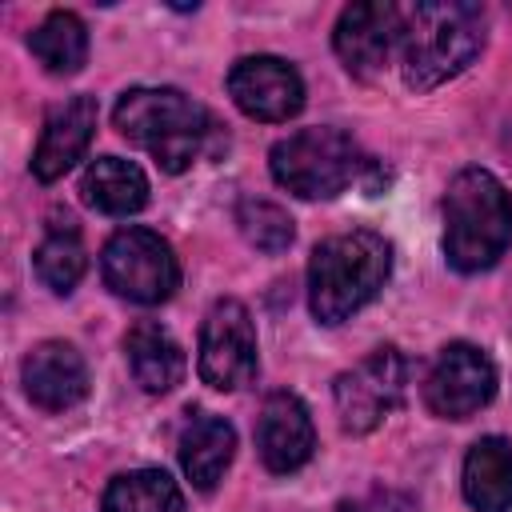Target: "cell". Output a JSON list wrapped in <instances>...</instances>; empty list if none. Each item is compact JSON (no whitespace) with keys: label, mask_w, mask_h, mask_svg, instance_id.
<instances>
[{"label":"cell","mask_w":512,"mask_h":512,"mask_svg":"<svg viewBox=\"0 0 512 512\" xmlns=\"http://www.w3.org/2000/svg\"><path fill=\"white\" fill-rule=\"evenodd\" d=\"M388 272H392V248L384 236L368 228L320 240L308 260L312 316L320 324H344L384 288Z\"/></svg>","instance_id":"cell-1"},{"label":"cell","mask_w":512,"mask_h":512,"mask_svg":"<svg viewBox=\"0 0 512 512\" xmlns=\"http://www.w3.org/2000/svg\"><path fill=\"white\" fill-rule=\"evenodd\" d=\"M484 44V12L476 4H416L400 32V68L412 92H432L460 76Z\"/></svg>","instance_id":"cell-2"},{"label":"cell","mask_w":512,"mask_h":512,"mask_svg":"<svg viewBox=\"0 0 512 512\" xmlns=\"http://www.w3.org/2000/svg\"><path fill=\"white\" fill-rule=\"evenodd\" d=\"M512 244V196L488 168H464L444 192V256L460 272L492 268Z\"/></svg>","instance_id":"cell-3"},{"label":"cell","mask_w":512,"mask_h":512,"mask_svg":"<svg viewBox=\"0 0 512 512\" xmlns=\"http://www.w3.org/2000/svg\"><path fill=\"white\" fill-rule=\"evenodd\" d=\"M120 136L152 152L164 172H184L212 140V116L204 104L176 88H132L112 112Z\"/></svg>","instance_id":"cell-4"},{"label":"cell","mask_w":512,"mask_h":512,"mask_svg":"<svg viewBox=\"0 0 512 512\" xmlns=\"http://www.w3.org/2000/svg\"><path fill=\"white\" fill-rule=\"evenodd\" d=\"M268 164L280 188L304 200H332L356 180L360 148L340 128H300L272 144Z\"/></svg>","instance_id":"cell-5"},{"label":"cell","mask_w":512,"mask_h":512,"mask_svg":"<svg viewBox=\"0 0 512 512\" xmlns=\"http://www.w3.org/2000/svg\"><path fill=\"white\" fill-rule=\"evenodd\" d=\"M104 284L136 304H164L180 284L172 244L152 228H120L100 252Z\"/></svg>","instance_id":"cell-6"},{"label":"cell","mask_w":512,"mask_h":512,"mask_svg":"<svg viewBox=\"0 0 512 512\" xmlns=\"http://www.w3.org/2000/svg\"><path fill=\"white\" fill-rule=\"evenodd\" d=\"M404 380H408V368L396 348H376L356 368L340 372L336 376V412H340L344 432H356V436L372 432L400 404Z\"/></svg>","instance_id":"cell-7"},{"label":"cell","mask_w":512,"mask_h":512,"mask_svg":"<svg viewBox=\"0 0 512 512\" xmlns=\"http://www.w3.org/2000/svg\"><path fill=\"white\" fill-rule=\"evenodd\" d=\"M256 376V328L240 300H216L200 328V380L232 392Z\"/></svg>","instance_id":"cell-8"},{"label":"cell","mask_w":512,"mask_h":512,"mask_svg":"<svg viewBox=\"0 0 512 512\" xmlns=\"http://www.w3.org/2000/svg\"><path fill=\"white\" fill-rule=\"evenodd\" d=\"M496 396V364L476 344H448L424 384V400L444 420H468Z\"/></svg>","instance_id":"cell-9"},{"label":"cell","mask_w":512,"mask_h":512,"mask_svg":"<svg viewBox=\"0 0 512 512\" xmlns=\"http://www.w3.org/2000/svg\"><path fill=\"white\" fill-rule=\"evenodd\" d=\"M232 104L264 124H280L304 108V80L280 56H244L228 72Z\"/></svg>","instance_id":"cell-10"},{"label":"cell","mask_w":512,"mask_h":512,"mask_svg":"<svg viewBox=\"0 0 512 512\" xmlns=\"http://www.w3.org/2000/svg\"><path fill=\"white\" fill-rule=\"evenodd\" d=\"M400 32H404V12L388 0H368V4H348L340 12L332 44L348 72L372 76L388 64L392 48L400 44Z\"/></svg>","instance_id":"cell-11"},{"label":"cell","mask_w":512,"mask_h":512,"mask_svg":"<svg viewBox=\"0 0 512 512\" xmlns=\"http://www.w3.org/2000/svg\"><path fill=\"white\" fill-rule=\"evenodd\" d=\"M256 448H260L264 468L280 472V476L308 464V456L316 448V428H312V416L300 396L272 392L264 400L260 420H256Z\"/></svg>","instance_id":"cell-12"},{"label":"cell","mask_w":512,"mask_h":512,"mask_svg":"<svg viewBox=\"0 0 512 512\" xmlns=\"http://www.w3.org/2000/svg\"><path fill=\"white\" fill-rule=\"evenodd\" d=\"M20 376H24L28 400L36 408H44V412H64V408H72V404H80L88 396L84 356L64 340H40L24 356Z\"/></svg>","instance_id":"cell-13"},{"label":"cell","mask_w":512,"mask_h":512,"mask_svg":"<svg viewBox=\"0 0 512 512\" xmlns=\"http://www.w3.org/2000/svg\"><path fill=\"white\" fill-rule=\"evenodd\" d=\"M92 132H96V100L92 96H72L64 104H56L44 120V132H40V144L32 156L36 180H44V184L60 180L88 152Z\"/></svg>","instance_id":"cell-14"},{"label":"cell","mask_w":512,"mask_h":512,"mask_svg":"<svg viewBox=\"0 0 512 512\" xmlns=\"http://www.w3.org/2000/svg\"><path fill=\"white\" fill-rule=\"evenodd\" d=\"M232 456H236V432L224 416L196 412L184 424V432H180V468L200 492H212L220 484Z\"/></svg>","instance_id":"cell-15"},{"label":"cell","mask_w":512,"mask_h":512,"mask_svg":"<svg viewBox=\"0 0 512 512\" xmlns=\"http://www.w3.org/2000/svg\"><path fill=\"white\" fill-rule=\"evenodd\" d=\"M124 352L144 392H172L184 380V352L176 336L156 320H136L124 336Z\"/></svg>","instance_id":"cell-16"},{"label":"cell","mask_w":512,"mask_h":512,"mask_svg":"<svg viewBox=\"0 0 512 512\" xmlns=\"http://www.w3.org/2000/svg\"><path fill=\"white\" fill-rule=\"evenodd\" d=\"M464 500L476 512H508L512 508V444L500 436H484L464 456Z\"/></svg>","instance_id":"cell-17"},{"label":"cell","mask_w":512,"mask_h":512,"mask_svg":"<svg viewBox=\"0 0 512 512\" xmlns=\"http://www.w3.org/2000/svg\"><path fill=\"white\" fill-rule=\"evenodd\" d=\"M80 192L104 216H132V212H140L148 204V176L132 160L100 156V160H92L84 168Z\"/></svg>","instance_id":"cell-18"},{"label":"cell","mask_w":512,"mask_h":512,"mask_svg":"<svg viewBox=\"0 0 512 512\" xmlns=\"http://www.w3.org/2000/svg\"><path fill=\"white\" fill-rule=\"evenodd\" d=\"M100 508L104 512H180L184 496H180V488L168 472L136 468V472L112 476V484L104 488Z\"/></svg>","instance_id":"cell-19"},{"label":"cell","mask_w":512,"mask_h":512,"mask_svg":"<svg viewBox=\"0 0 512 512\" xmlns=\"http://www.w3.org/2000/svg\"><path fill=\"white\" fill-rule=\"evenodd\" d=\"M28 48L32 56L52 72V76H72L84 68V56H88V32L80 24L76 12H48L40 20V28L28 36Z\"/></svg>","instance_id":"cell-20"},{"label":"cell","mask_w":512,"mask_h":512,"mask_svg":"<svg viewBox=\"0 0 512 512\" xmlns=\"http://www.w3.org/2000/svg\"><path fill=\"white\" fill-rule=\"evenodd\" d=\"M84 268H88V256H84V244H80V236H76L72 224L68 228H52L48 240L36 248V276L52 292H64L68 296L80 284Z\"/></svg>","instance_id":"cell-21"},{"label":"cell","mask_w":512,"mask_h":512,"mask_svg":"<svg viewBox=\"0 0 512 512\" xmlns=\"http://www.w3.org/2000/svg\"><path fill=\"white\" fill-rule=\"evenodd\" d=\"M236 224H240L244 240L256 244L260 252H284L292 244V232H296L292 216L272 200H240Z\"/></svg>","instance_id":"cell-22"}]
</instances>
